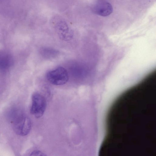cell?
I'll list each match as a JSON object with an SVG mask.
<instances>
[{
    "label": "cell",
    "instance_id": "7a4b0ae2",
    "mask_svg": "<svg viewBox=\"0 0 156 156\" xmlns=\"http://www.w3.org/2000/svg\"><path fill=\"white\" fill-rule=\"evenodd\" d=\"M47 106V102L44 96L38 92L33 93L32 96L31 113L37 118L41 117L44 114Z\"/></svg>",
    "mask_w": 156,
    "mask_h": 156
},
{
    "label": "cell",
    "instance_id": "8992f818",
    "mask_svg": "<svg viewBox=\"0 0 156 156\" xmlns=\"http://www.w3.org/2000/svg\"><path fill=\"white\" fill-rule=\"evenodd\" d=\"M30 156H45L46 155L41 151L36 150L33 151L30 155Z\"/></svg>",
    "mask_w": 156,
    "mask_h": 156
},
{
    "label": "cell",
    "instance_id": "5b68a950",
    "mask_svg": "<svg viewBox=\"0 0 156 156\" xmlns=\"http://www.w3.org/2000/svg\"><path fill=\"white\" fill-rule=\"evenodd\" d=\"M55 29L59 37L62 40L69 41L73 37V32L64 21H61L57 23Z\"/></svg>",
    "mask_w": 156,
    "mask_h": 156
},
{
    "label": "cell",
    "instance_id": "6da1fadb",
    "mask_svg": "<svg viewBox=\"0 0 156 156\" xmlns=\"http://www.w3.org/2000/svg\"><path fill=\"white\" fill-rule=\"evenodd\" d=\"M13 127L15 132L21 136H25L30 133L31 128L30 119L25 115L21 114L13 119Z\"/></svg>",
    "mask_w": 156,
    "mask_h": 156
},
{
    "label": "cell",
    "instance_id": "3957f363",
    "mask_svg": "<svg viewBox=\"0 0 156 156\" xmlns=\"http://www.w3.org/2000/svg\"><path fill=\"white\" fill-rule=\"evenodd\" d=\"M47 80L51 84L56 85L66 84L69 80V76L66 69L59 66L49 71L46 75Z\"/></svg>",
    "mask_w": 156,
    "mask_h": 156
},
{
    "label": "cell",
    "instance_id": "277c9868",
    "mask_svg": "<svg viewBox=\"0 0 156 156\" xmlns=\"http://www.w3.org/2000/svg\"><path fill=\"white\" fill-rule=\"evenodd\" d=\"M96 14L102 16H107L111 14L113 8L107 0H97L93 9Z\"/></svg>",
    "mask_w": 156,
    "mask_h": 156
}]
</instances>
